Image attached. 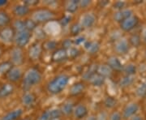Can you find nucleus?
I'll return each instance as SVG.
<instances>
[{"mask_svg":"<svg viewBox=\"0 0 146 120\" xmlns=\"http://www.w3.org/2000/svg\"><path fill=\"white\" fill-rule=\"evenodd\" d=\"M70 77L67 75H59L50 81L47 84V91L50 94L60 93L68 84Z\"/></svg>","mask_w":146,"mask_h":120,"instance_id":"obj_1","label":"nucleus"},{"mask_svg":"<svg viewBox=\"0 0 146 120\" xmlns=\"http://www.w3.org/2000/svg\"><path fill=\"white\" fill-rule=\"evenodd\" d=\"M42 79V76L41 72L35 68H32L25 75V77L23 79V88L25 90H28L33 86L40 83Z\"/></svg>","mask_w":146,"mask_h":120,"instance_id":"obj_2","label":"nucleus"},{"mask_svg":"<svg viewBox=\"0 0 146 120\" xmlns=\"http://www.w3.org/2000/svg\"><path fill=\"white\" fill-rule=\"evenodd\" d=\"M54 17V12L47 9H40V10L36 11L33 15V21L37 23H45L47 21H51Z\"/></svg>","mask_w":146,"mask_h":120,"instance_id":"obj_3","label":"nucleus"},{"mask_svg":"<svg viewBox=\"0 0 146 120\" xmlns=\"http://www.w3.org/2000/svg\"><path fill=\"white\" fill-rule=\"evenodd\" d=\"M30 38H31V32L26 29H24L21 31L16 32L14 39H15L16 45L18 46V47L21 48V47L26 46L29 42Z\"/></svg>","mask_w":146,"mask_h":120,"instance_id":"obj_4","label":"nucleus"},{"mask_svg":"<svg viewBox=\"0 0 146 120\" xmlns=\"http://www.w3.org/2000/svg\"><path fill=\"white\" fill-rule=\"evenodd\" d=\"M11 63L15 65H21L24 63V54L20 47H15L11 50Z\"/></svg>","mask_w":146,"mask_h":120,"instance_id":"obj_5","label":"nucleus"},{"mask_svg":"<svg viewBox=\"0 0 146 120\" xmlns=\"http://www.w3.org/2000/svg\"><path fill=\"white\" fill-rule=\"evenodd\" d=\"M15 29L11 27H5L0 31V38L5 42H12L15 38Z\"/></svg>","mask_w":146,"mask_h":120,"instance_id":"obj_6","label":"nucleus"},{"mask_svg":"<svg viewBox=\"0 0 146 120\" xmlns=\"http://www.w3.org/2000/svg\"><path fill=\"white\" fill-rule=\"evenodd\" d=\"M62 115L61 110L58 109H51L45 111L40 117L39 120L58 119Z\"/></svg>","mask_w":146,"mask_h":120,"instance_id":"obj_7","label":"nucleus"},{"mask_svg":"<svg viewBox=\"0 0 146 120\" xmlns=\"http://www.w3.org/2000/svg\"><path fill=\"white\" fill-rule=\"evenodd\" d=\"M138 24V19L136 16H131L129 18L126 19L123 22H121V29L124 31H131Z\"/></svg>","mask_w":146,"mask_h":120,"instance_id":"obj_8","label":"nucleus"},{"mask_svg":"<svg viewBox=\"0 0 146 120\" xmlns=\"http://www.w3.org/2000/svg\"><path fill=\"white\" fill-rule=\"evenodd\" d=\"M96 22V16L93 13H86L80 19V25L82 28H91Z\"/></svg>","mask_w":146,"mask_h":120,"instance_id":"obj_9","label":"nucleus"},{"mask_svg":"<svg viewBox=\"0 0 146 120\" xmlns=\"http://www.w3.org/2000/svg\"><path fill=\"white\" fill-rule=\"evenodd\" d=\"M22 76V72L21 70L17 67H12L10 71L7 73V78L11 82L16 83L19 81Z\"/></svg>","mask_w":146,"mask_h":120,"instance_id":"obj_10","label":"nucleus"},{"mask_svg":"<svg viewBox=\"0 0 146 120\" xmlns=\"http://www.w3.org/2000/svg\"><path fill=\"white\" fill-rule=\"evenodd\" d=\"M68 58V52L66 50H64L63 48L61 49H57L52 54V61L55 63H61L65 61Z\"/></svg>","mask_w":146,"mask_h":120,"instance_id":"obj_11","label":"nucleus"},{"mask_svg":"<svg viewBox=\"0 0 146 120\" xmlns=\"http://www.w3.org/2000/svg\"><path fill=\"white\" fill-rule=\"evenodd\" d=\"M42 54V46L39 43H34L29 50V55L32 60H37Z\"/></svg>","mask_w":146,"mask_h":120,"instance_id":"obj_12","label":"nucleus"},{"mask_svg":"<svg viewBox=\"0 0 146 120\" xmlns=\"http://www.w3.org/2000/svg\"><path fill=\"white\" fill-rule=\"evenodd\" d=\"M115 51L118 54H126V53H127L128 50H129L128 42H127V40H125V39H120L115 43Z\"/></svg>","mask_w":146,"mask_h":120,"instance_id":"obj_13","label":"nucleus"},{"mask_svg":"<svg viewBox=\"0 0 146 120\" xmlns=\"http://www.w3.org/2000/svg\"><path fill=\"white\" fill-rule=\"evenodd\" d=\"M107 66L111 70H114L116 72H121L123 69V66L119 61V59L116 57H110L108 58Z\"/></svg>","mask_w":146,"mask_h":120,"instance_id":"obj_14","label":"nucleus"},{"mask_svg":"<svg viewBox=\"0 0 146 120\" xmlns=\"http://www.w3.org/2000/svg\"><path fill=\"white\" fill-rule=\"evenodd\" d=\"M73 113L77 119H82L88 115V109L84 105L80 104L74 108Z\"/></svg>","mask_w":146,"mask_h":120,"instance_id":"obj_15","label":"nucleus"},{"mask_svg":"<svg viewBox=\"0 0 146 120\" xmlns=\"http://www.w3.org/2000/svg\"><path fill=\"white\" fill-rule=\"evenodd\" d=\"M29 11H30L29 10V7H28L24 3V4H17V5L15 6V7L13 9V12L16 16L23 17V16H25L26 15H28Z\"/></svg>","mask_w":146,"mask_h":120,"instance_id":"obj_16","label":"nucleus"},{"mask_svg":"<svg viewBox=\"0 0 146 120\" xmlns=\"http://www.w3.org/2000/svg\"><path fill=\"white\" fill-rule=\"evenodd\" d=\"M132 16V11L129 9H123L118 12H116L114 16V19L118 22H123V21L129 18L130 16Z\"/></svg>","mask_w":146,"mask_h":120,"instance_id":"obj_17","label":"nucleus"},{"mask_svg":"<svg viewBox=\"0 0 146 120\" xmlns=\"http://www.w3.org/2000/svg\"><path fill=\"white\" fill-rule=\"evenodd\" d=\"M85 89V85L82 82H77V83L74 84L70 88V92L69 93L71 96H78L80 94H81Z\"/></svg>","mask_w":146,"mask_h":120,"instance_id":"obj_18","label":"nucleus"},{"mask_svg":"<svg viewBox=\"0 0 146 120\" xmlns=\"http://www.w3.org/2000/svg\"><path fill=\"white\" fill-rule=\"evenodd\" d=\"M22 103L26 107H30L33 105L35 103V101H36V97L35 95L32 93H25L22 96Z\"/></svg>","mask_w":146,"mask_h":120,"instance_id":"obj_19","label":"nucleus"},{"mask_svg":"<svg viewBox=\"0 0 146 120\" xmlns=\"http://www.w3.org/2000/svg\"><path fill=\"white\" fill-rule=\"evenodd\" d=\"M138 109L139 107L136 103H131L127 105L123 110V117L126 119H128L131 116H133L138 111Z\"/></svg>","mask_w":146,"mask_h":120,"instance_id":"obj_20","label":"nucleus"},{"mask_svg":"<svg viewBox=\"0 0 146 120\" xmlns=\"http://www.w3.org/2000/svg\"><path fill=\"white\" fill-rule=\"evenodd\" d=\"M23 114L22 109H16L5 115L1 120H17Z\"/></svg>","mask_w":146,"mask_h":120,"instance_id":"obj_21","label":"nucleus"},{"mask_svg":"<svg viewBox=\"0 0 146 120\" xmlns=\"http://www.w3.org/2000/svg\"><path fill=\"white\" fill-rule=\"evenodd\" d=\"M14 88L10 84H4L0 88V98H3L8 97L9 95L13 93Z\"/></svg>","mask_w":146,"mask_h":120,"instance_id":"obj_22","label":"nucleus"},{"mask_svg":"<svg viewBox=\"0 0 146 120\" xmlns=\"http://www.w3.org/2000/svg\"><path fill=\"white\" fill-rule=\"evenodd\" d=\"M85 49L87 50V51L91 54H94L98 52L100 49V44L98 42H87L84 45Z\"/></svg>","mask_w":146,"mask_h":120,"instance_id":"obj_23","label":"nucleus"},{"mask_svg":"<svg viewBox=\"0 0 146 120\" xmlns=\"http://www.w3.org/2000/svg\"><path fill=\"white\" fill-rule=\"evenodd\" d=\"M111 69L107 66V65H99L98 66V69H97V73L102 76V77H108L111 75Z\"/></svg>","mask_w":146,"mask_h":120,"instance_id":"obj_24","label":"nucleus"},{"mask_svg":"<svg viewBox=\"0 0 146 120\" xmlns=\"http://www.w3.org/2000/svg\"><path fill=\"white\" fill-rule=\"evenodd\" d=\"M89 81H90L91 84L95 86V87H100V86H102V85L104 84L105 78L97 73L95 74L94 76L90 79Z\"/></svg>","mask_w":146,"mask_h":120,"instance_id":"obj_25","label":"nucleus"},{"mask_svg":"<svg viewBox=\"0 0 146 120\" xmlns=\"http://www.w3.org/2000/svg\"><path fill=\"white\" fill-rule=\"evenodd\" d=\"M97 69H98V65H95V64L91 65L88 68V70L84 73V79L87 80H90V79L92 78L95 74H97Z\"/></svg>","mask_w":146,"mask_h":120,"instance_id":"obj_26","label":"nucleus"},{"mask_svg":"<svg viewBox=\"0 0 146 120\" xmlns=\"http://www.w3.org/2000/svg\"><path fill=\"white\" fill-rule=\"evenodd\" d=\"M79 7V1H68L66 3V10L69 13H74L76 12Z\"/></svg>","mask_w":146,"mask_h":120,"instance_id":"obj_27","label":"nucleus"},{"mask_svg":"<svg viewBox=\"0 0 146 120\" xmlns=\"http://www.w3.org/2000/svg\"><path fill=\"white\" fill-rule=\"evenodd\" d=\"M74 105L72 102H66L65 104L63 105L62 108H61V113L62 115H70L71 114H72L74 111Z\"/></svg>","mask_w":146,"mask_h":120,"instance_id":"obj_28","label":"nucleus"},{"mask_svg":"<svg viewBox=\"0 0 146 120\" xmlns=\"http://www.w3.org/2000/svg\"><path fill=\"white\" fill-rule=\"evenodd\" d=\"M10 16L4 11H0V28L7 25L10 23Z\"/></svg>","mask_w":146,"mask_h":120,"instance_id":"obj_29","label":"nucleus"},{"mask_svg":"<svg viewBox=\"0 0 146 120\" xmlns=\"http://www.w3.org/2000/svg\"><path fill=\"white\" fill-rule=\"evenodd\" d=\"M12 68V63L11 62H3L0 63V75H4L10 71Z\"/></svg>","mask_w":146,"mask_h":120,"instance_id":"obj_30","label":"nucleus"},{"mask_svg":"<svg viewBox=\"0 0 146 120\" xmlns=\"http://www.w3.org/2000/svg\"><path fill=\"white\" fill-rule=\"evenodd\" d=\"M25 22V29L28 30L29 32L33 31L34 29H36V23L33 20L29 19L26 21H24Z\"/></svg>","mask_w":146,"mask_h":120,"instance_id":"obj_31","label":"nucleus"},{"mask_svg":"<svg viewBox=\"0 0 146 120\" xmlns=\"http://www.w3.org/2000/svg\"><path fill=\"white\" fill-rule=\"evenodd\" d=\"M123 70L124 71V72H125L128 76H131L134 75L136 72V66L133 65V64H128V65H127L126 67L123 68Z\"/></svg>","mask_w":146,"mask_h":120,"instance_id":"obj_32","label":"nucleus"},{"mask_svg":"<svg viewBox=\"0 0 146 120\" xmlns=\"http://www.w3.org/2000/svg\"><path fill=\"white\" fill-rule=\"evenodd\" d=\"M67 52H68V56L71 58H76L78 57L80 54L78 48L73 46L72 48H70L69 50H68Z\"/></svg>","mask_w":146,"mask_h":120,"instance_id":"obj_33","label":"nucleus"},{"mask_svg":"<svg viewBox=\"0 0 146 120\" xmlns=\"http://www.w3.org/2000/svg\"><path fill=\"white\" fill-rule=\"evenodd\" d=\"M116 104H117L116 100L112 97H107L104 101L105 106L107 107V108H113L116 105Z\"/></svg>","mask_w":146,"mask_h":120,"instance_id":"obj_34","label":"nucleus"},{"mask_svg":"<svg viewBox=\"0 0 146 120\" xmlns=\"http://www.w3.org/2000/svg\"><path fill=\"white\" fill-rule=\"evenodd\" d=\"M136 93L140 97H144L146 96V85L145 84H140L136 90Z\"/></svg>","mask_w":146,"mask_h":120,"instance_id":"obj_35","label":"nucleus"},{"mask_svg":"<svg viewBox=\"0 0 146 120\" xmlns=\"http://www.w3.org/2000/svg\"><path fill=\"white\" fill-rule=\"evenodd\" d=\"M82 29H83V28L80 25V24H75L71 27V32L72 35L77 36V35H79V33L81 32Z\"/></svg>","mask_w":146,"mask_h":120,"instance_id":"obj_36","label":"nucleus"},{"mask_svg":"<svg viewBox=\"0 0 146 120\" xmlns=\"http://www.w3.org/2000/svg\"><path fill=\"white\" fill-rule=\"evenodd\" d=\"M57 42L54 41H46L44 43L43 46L46 50H53L57 47Z\"/></svg>","mask_w":146,"mask_h":120,"instance_id":"obj_37","label":"nucleus"},{"mask_svg":"<svg viewBox=\"0 0 146 120\" xmlns=\"http://www.w3.org/2000/svg\"><path fill=\"white\" fill-rule=\"evenodd\" d=\"M132 82H133V79L131 78V76H127L126 77H124V78H123L121 80L120 84H121L122 86H123V87H127V86L131 85V84H132Z\"/></svg>","mask_w":146,"mask_h":120,"instance_id":"obj_38","label":"nucleus"},{"mask_svg":"<svg viewBox=\"0 0 146 120\" xmlns=\"http://www.w3.org/2000/svg\"><path fill=\"white\" fill-rule=\"evenodd\" d=\"M14 29H16V32L21 31L25 29V22L21 21H16L14 23Z\"/></svg>","mask_w":146,"mask_h":120,"instance_id":"obj_39","label":"nucleus"},{"mask_svg":"<svg viewBox=\"0 0 146 120\" xmlns=\"http://www.w3.org/2000/svg\"><path fill=\"white\" fill-rule=\"evenodd\" d=\"M130 42L133 46L137 47L141 44V38L137 35H133L130 37Z\"/></svg>","mask_w":146,"mask_h":120,"instance_id":"obj_40","label":"nucleus"},{"mask_svg":"<svg viewBox=\"0 0 146 120\" xmlns=\"http://www.w3.org/2000/svg\"><path fill=\"white\" fill-rule=\"evenodd\" d=\"M74 44L73 42L71 40V39H65L63 40V42H62V46H63V49L68 50L70 48L72 47V45Z\"/></svg>","mask_w":146,"mask_h":120,"instance_id":"obj_41","label":"nucleus"},{"mask_svg":"<svg viewBox=\"0 0 146 120\" xmlns=\"http://www.w3.org/2000/svg\"><path fill=\"white\" fill-rule=\"evenodd\" d=\"M122 116L119 112H113L110 116V120H121Z\"/></svg>","mask_w":146,"mask_h":120,"instance_id":"obj_42","label":"nucleus"},{"mask_svg":"<svg viewBox=\"0 0 146 120\" xmlns=\"http://www.w3.org/2000/svg\"><path fill=\"white\" fill-rule=\"evenodd\" d=\"M125 5V3L124 2H116L115 4H114V7H115V9H119L120 11L123 9V7H124Z\"/></svg>","mask_w":146,"mask_h":120,"instance_id":"obj_43","label":"nucleus"},{"mask_svg":"<svg viewBox=\"0 0 146 120\" xmlns=\"http://www.w3.org/2000/svg\"><path fill=\"white\" fill-rule=\"evenodd\" d=\"M91 3L90 1L88 0H84V1H79V7H81L83 8H85L86 7H88Z\"/></svg>","mask_w":146,"mask_h":120,"instance_id":"obj_44","label":"nucleus"},{"mask_svg":"<svg viewBox=\"0 0 146 120\" xmlns=\"http://www.w3.org/2000/svg\"><path fill=\"white\" fill-rule=\"evenodd\" d=\"M84 40H85V38L84 37H77L76 38V40L73 42V43L76 44V45H80L84 42Z\"/></svg>","mask_w":146,"mask_h":120,"instance_id":"obj_45","label":"nucleus"},{"mask_svg":"<svg viewBox=\"0 0 146 120\" xmlns=\"http://www.w3.org/2000/svg\"><path fill=\"white\" fill-rule=\"evenodd\" d=\"M70 17H68V16H65L64 18H63L62 20H61V25H67L68 23H69V21H70Z\"/></svg>","mask_w":146,"mask_h":120,"instance_id":"obj_46","label":"nucleus"},{"mask_svg":"<svg viewBox=\"0 0 146 120\" xmlns=\"http://www.w3.org/2000/svg\"><path fill=\"white\" fill-rule=\"evenodd\" d=\"M24 3L25 5L28 6V7H29V6H33L37 4L38 3V1H36V0H34V1H25Z\"/></svg>","mask_w":146,"mask_h":120,"instance_id":"obj_47","label":"nucleus"},{"mask_svg":"<svg viewBox=\"0 0 146 120\" xmlns=\"http://www.w3.org/2000/svg\"><path fill=\"white\" fill-rule=\"evenodd\" d=\"M86 120H97V118H96V116H94V115H91V116H89L88 117Z\"/></svg>","mask_w":146,"mask_h":120,"instance_id":"obj_48","label":"nucleus"},{"mask_svg":"<svg viewBox=\"0 0 146 120\" xmlns=\"http://www.w3.org/2000/svg\"><path fill=\"white\" fill-rule=\"evenodd\" d=\"M7 3V2L5 1V0H0V7L6 5Z\"/></svg>","mask_w":146,"mask_h":120,"instance_id":"obj_49","label":"nucleus"},{"mask_svg":"<svg viewBox=\"0 0 146 120\" xmlns=\"http://www.w3.org/2000/svg\"><path fill=\"white\" fill-rule=\"evenodd\" d=\"M131 120H142V118H141L140 116H134Z\"/></svg>","mask_w":146,"mask_h":120,"instance_id":"obj_50","label":"nucleus"},{"mask_svg":"<svg viewBox=\"0 0 146 120\" xmlns=\"http://www.w3.org/2000/svg\"><path fill=\"white\" fill-rule=\"evenodd\" d=\"M143 39H144V42L146 43V30L144 32V37H143Z\"/></svg>","mask_w":146,"mask_h":120,"instance_id":"obj_51","label":"nucleus"},{"mask_svg":"<svg viewBox=\"0 0 146 120\" xmlns=\"http://www.w3.org/2000/svg\"><path fill=\"white\" fill-rule=\"evenodd\" d=\"M1 55H2V50H1V48H0V57H1Z\"/></svg>","mask_w":146,"mask_h":120,"instance_id":"obj_52","label":"nucleus"},{"mask_svg":"<svg viewBox=\"0 0 146 120\" xmlns=\"http://www.w3.org/2000/svg\"><path fill=\"white\" fill-rule=\"evenodd\" d=\"M22 120H29V119H22Z\"/></svg>","mask_w":146,"mask_h":120,"instance_id":"obj_53","label":"nucleus"},{"mask_svg":"<svg viewBox=\"0 0 146 120\" xmlns=\"http://www.w3.org/2000/svg\"><path fill=\"white\" fill-rule=\"evenodd\" d=\"M145 58H146V51H145Z\"/></svg>","mask_w":146,"mask_h":120,"instance_id":"obj_54","label":"nucleus"},{"mask_svg":"<svg viewBox=\"0 0 146 120\" xmlns=\"http://www.w3.org/2000/svg\"><path fill=\"white\" fill-rule=\"evenodd\" d=\"M54 120H59V119H54Z\"/></svg>","mask_w":146,"mask_h":120,"instance_id":"obj_55","label":"nucleus"}]
</instances>
